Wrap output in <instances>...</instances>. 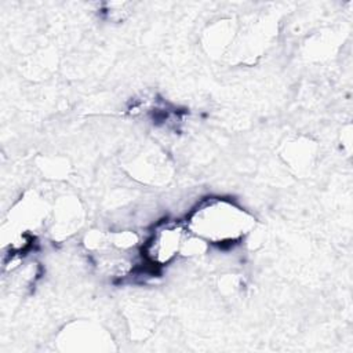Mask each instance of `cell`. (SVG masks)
<instances>
[{
	"label": "cell",
	"instance_id": "1",
	"mask_svg": "<svg viewBox=\"0 0 353 353\" xmlns=\"http://www.w3.org/2000/svg\"><path fill=\"white\" fill-rule=\"evenodd\" d=\"M252 223V218L225 200H212L197 208L190 218L194 233L212 241L225 243L241 237Z\"/></svg>",
	"mask_w": 353,
	"mask_h": 353
},
{
	"label": "cell",
	"instance_id": "2",
	"mask_svg": "<svg viewBox=\"0 0 353 353\" xmlns=\"http://www.w3.org/2000/svg\"><path fill=\"white\" fill-rule=\"evenodd\" d=\"M183 237L185 230L176 223L160 228L146 245L148 256L159 265L168 262L179 250L183 248Z\"/></svg>",
	"mask_w": 353,
	"mask_h": 353
}]
</instances>
